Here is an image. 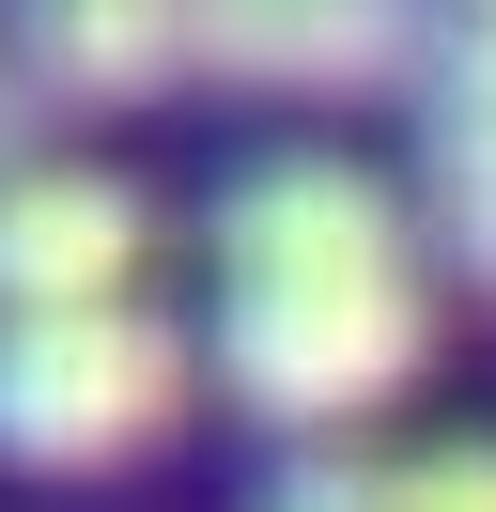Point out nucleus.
Wrapping results in <instances>:
<instances>
[{"label": "nucleus", "instance_id": "nucleus-10", "mask_svg": "<svg viewBox=\"0 0 496 512\" xmlns=\"http://www.w3.org/2000/svg\"><path fill=\"white\" fill-rule=\"evenodd\" d=\"M31 156H47V94H31L16 47H0V171H31Z\"/></svg>", "mask_w": 496, "mask_h": 512}, {"label": "nucleus", "instance_id": "nucleus-7", "mask_svg": "<svg viewBox=\"0 0 496 512\" xmlns=\"http://www.w3.org/2000/svg\"><path fill=\"white\" fill-rule=\"evenodd\" d=\"M388 512H496V435H465V450H419V466H388Z\"/></svg>", "mask_w": 496, "mask_h": 512}, {"label": "nucleus", "instance_id": "nucleus-1", "mask_svg": "<svg viewBox=\"0 0 496 512\" xmlns=\"http://www.w3.org/2000/svg\"><path fill=\"white\" fill-rule=\"evenodd\" d=\"M419 357H434V264L372 171L264 156L217 202V373L248 419L341 450V419L403 404Z\"/></svg>", "mask_w": 496, "mask_h": 512}, {"label": "nucleus", "instance_id": "nucleus-9", "mask_svg": "<svg viewBox=\"0 0 496 512\" xmlns=\"http://www.w3.org/2000/svg\"><path fill=\"white\" fill-rule=\"evenodd\" d=\"M434 140H496V16L434 63Z\"/></svg>", "mask_w": 496, "mask_h": 512}, {"label": "nucleus", "instance_id": "nucleus-6", "mask_svg": "<svg viewBox=\"0 0 496 512\" xmlns=\"http://www.w3.org/2000/svg\"><path fill=\"white\" fill-rule=\"evenodd\" d=\"M434 233H450V264L496 295V140H434Z\"/></svg>", "mask_w": 496, "mask_h": 512}, {"label": "nucleus", "instance_id": "nucleus-5", "mask_svg": "<svg viewBox=\"0 0 496 512\" xmlns=\"http://www.w3.org/2000/svg\"><path fill=\"white\" fill-rule=\"evenodd\" d=\"M16 78L47 109H140L186 78V0H16Z\"/></svg>", "mask_w": 496, "mask_h": 512}, {"label": "nucleus", "instance_id": "nucleus-2", "mask_svg": "<svg viewBox=\"0 0 496 512\" xmlns=\"http://www.w3.org/2000/svg\"><path fill=\"white\" fill-rule=\"evenodd\" d=\"M186 388H202V357L140 295L124 311H31V326H0V466L109 481V466L186 435Z\"/></svg>", "mask_w": 496, "mask_h": 512}, {"label": "nucleus", "instance_id": "nucleus-8", "mask_svg": "<svg viewBox=\"0 0 496 512\" xmlns=\"http://www.w3.org/2000/svg\"><path fill=\"white\" fill-rule=\"evenodd\" d=\"M264 512H388V466H372V450H295Z\"/></svg>", "mask_w": 496, "mask_h": 512}, {"label": "nucleus", "instance_id": "nucleus-4", "mask_svg": "<svg viewBox=\"0 0 496 512\" xmlns=\"http://www.w3.org/2000/svg\"><path fill=\"white\" fill-rule=\"evenodd\" d=\"M264 78V94H388L419 78V0H186V78Z\"/></svg>", "mask_w": 496, "mask_h": 512}, {"label": "nucleus", "instance_id": "nucleus-3", "mask_svg": "<svg viewBox=\"0 0 496 512\" xmlns=\"http://www.w3.org/2000/svg\"><path fill=\"white\" fill-rule=\"evenodd\" d=\"M155 264V202L124 171H78V156H31L0 171V326L31 311H124Z\"/></svg>", "mask_w": 496, "mask_h": 512}, {"label": "nucleus", "instance_id": "nucleus-11", "mask_svg": "<svg viewBox=\"0 0 496 512\" xmlns=\"http://www.w3.org/2000/svg\"><path fill=\"white\" fill-rule=\"evenodd\" d=\"M481 16H496V0H481Z\"/></svg>", "mask_w": 496, "mask_h": 512}]
</instances>
